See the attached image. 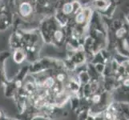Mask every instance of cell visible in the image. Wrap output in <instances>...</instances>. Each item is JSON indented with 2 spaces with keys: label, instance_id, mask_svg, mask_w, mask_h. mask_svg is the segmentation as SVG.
<instances>
[{
  "label": "cell",
  "instance_id": "6da1fadb",
  "mask_svg": "<svg viewBox=\"0 0 129 120\" xmlns=\"http://www.w3.org/2000/svg\"><path fill=\"white\" fill-rule=\"evenodd\" d=\"M21 13L24 15H29L30 11H31V8H30V6L28 3H23L21 5V8H20Z\"/></svg>",
  "mask_w": 129,
  "mask_h": 120
},
{
  "label": "cell",
  "instance_id": "7a4b0ae2",
  "mask_svg": "<svg viewBox=\"0 0 129 120\" xmlns=\"http://www.w3.org/2000/svg\"><path fill=\"white\" fill-rule=\"evenodd\" d=\"M70 8H72V5H71V4H66L63 7V12L66 13V14H69V13L72 11V10H70Z\"/></svg>",
  "mask_w": 129,
  "mask_h": 120
},
{
  "label": "cell",
  "instance_id": "3957f363",
  "mask_svg": "<svg viewBox=\"0 0 129 120\" xmlns=\"http://www.w3.org/2000/svg\"><path fill=\"white\" fill-rule=\"evenodd\" d=\"M55 36H56V38L57 39H60L61 38H62V34L60 33V32H56L55 33Z\"/></svg>",
  "mask_w": 129,
  "mask_h": 120
}]
</instances>
